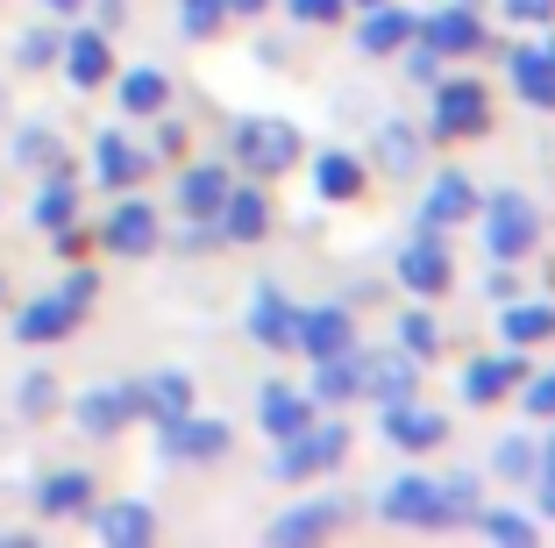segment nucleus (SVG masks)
Returning a JSON list of instances; mask_svg holds the SVG:
<instances>
[{
  "label": "nucleus",
  "instance_id": "1",
  "mask_svg": "<svg viewBox=\"0 0 555 548\" xmlns=\"http://www.w3.org/2000/svg\"><path fill=\"white\" fill-rule=\"evenodd\" d=\"M343 456H349V428H343V420H327V428H321V420H307L299 435L278 442V463L271 470H278V484H307V477H327Z\"/></svg>",
  "mask_w": 555,
  "mask_h": 548
},
{
  "label": "nucleus",
  "instance_id": "2",
  "mask_svg": "<svg viewBox=\"0 0 555 548\" xmlns=\"http://www.w3.org/2000/svg\"><path fill=\"white\" fill-rule=\"evenodd\" d=\"M93 292H100V271L86 264V271H72L65 285L50 292V300H36V307H22L15 335H22V342H57V335H72V328H79V314L93 307Z\"/></svg>",
  "mask_w": 555,
  "mask_h": 548
},
{
  "label": "nucleus",
  "instance_id": "3",
  "mask_svg": "<svg viewBox=\"0 0 555 548\" xmlns=\"http://www.w3.org/2000/svg\"><path fill=\"white\" fill-rule=\"evenodd\" d=\"M534 242H541V214H534V200H527V193H499L485 207V250H491V264L527 257Z\"/></svg>",
  "mask_w": 555,
  "mask_h": 548
},
{
  "label": "nucleus",
  "instance_id": "4",
  "mask_svg": "<svg viewBox=\"0 0 555 548\" xmlns=\"http://www.w3.org/2000/svg\"><path fill=\"white\" fill-rule=\"evenodd\" d=\"M377 513L399 520V527H456V520H449V492H441L435 477H421V470L385 484V492H377Z\"/></svg>",
  "mask_w": 555,
  "mask_h": 548
},
{
  "label": "nucleus",
  "instance_id": "5",
  "mask_svg": "<svg viewBox=\"0 0 555 548\" xmlns=\"http://www.w3.org/2000/svg\"><path fill=\"white\" fill-rule=\"evenodd\" d=\"M235 157L249 171H293L299 164V129L293 122H271V114H249L243 129H235Z\"/></svg>",
  "mask_w": 555,
  "mask_h": 548
},
{
  "label": "nucleus",
  "instance_id": "6",
  "mask_svg": "<svg viewBox=\"0 0 555 548\" xmlns=\"http://www.w3.org/2000/svg\"><path fill=\"white\" fill-rule=\"evenodd\" d=\"M485 122H491V93L477 79H449L435 93V136L449 143V136H485Z\"/></svg>",
  "mask_w": 555,
  "mask_h": 548
},
{
  "label": "nucleus",
  "instance_id": "7",
  "mask_svg": "<svg viewBox=\"0 0 555 548\" xmlns=\"http://www.w3.org/2000/svg\"><path fill=\"white\" fill-rule=\"evenodd\" d=\"M249 342H263V349H293L299 342V307L278 285L249 292Z\"/></svg>",
  "mask_w": 555,
  "mask_h": 548
},
{
  "label": "nucleus",
  "instance_id": "8",
  "mask_svg": "<svg viewBox=\"0 0 555 548\" xmlns=\"http://www.w3.org/2000/svg\"><path fill=\"white\" fill-rule=\"evenodd\" d=\"M100 242H107L115 257H150V250H157V207H150V200H121V207L107 214V228H100Z\"/></svg>",
  "mask_w": 555,
  "mask_h": 548
},
{
  "label": "nucleus",
  "instance_id": "9",
  "mask_svg": "<svg viewBox=\"0 0 555 548\" xmlns=\"http://www.w3.org/2000/svg\"><path fill=\"white\" fill-rule=\"evenodd\" d=\"M413 36H421L435 58H470V50H485V22H477L470 8H441L435 22H413Z\"/></svg>",
  "mask_w": 555,
  "mask_h": 548
},
{
  "label": "nucleus",
  "instance_id": "10",
  "mask_svg": "<svg viewBox=\"0 0 555 548\" xmlns=\"http://www.w3.org/2000/svg\"><path fill=\"white\" fill-rule=\"evenodd\" d=\"M399 285L421 292V300H435V292H449V250H441V235L427 228L421 242H406L399 250Z\"/></svg>",
  "mask_w": 555,
  "mask_h": 548
},
{
  "label": "nucleus",
  "instance_id": "11",
  "mask_svg": "<svg viewBox=\"0 0 555 548\" xmlns=\"http://www.w3.org/2000/svg\"><path fill=\"white\" fill-rule=\"evenodd\" d=\"M150 164H157V150H135L121 129H100V143H93V178L100 186H135Z\"/></svg>",
  "mask_w": 555,
  "mask_h": 548
},
{
  "label": "nucleus",
  "instance_id": "12",
  "mask_svg": "<svg viewBox=\"0 0 555 548\" xmlns=\"http://www.w3.org/2000/svg\"><path fill=\"white\" fill-rule=\"evenodd\" d=\"M135 413H143V406H135V385H100V392H86V399H79V428L93 442L100 435H121Z\"/></svg>",
  "mask_w": 555,
  "mask_h": 548
},
{
  "label": "nucleus",
  "instance_id": "13",
  "mask_svg": "<svg viewBox=\"0 0 555 548\" xmlns=\"http://www.w3.org/2000/svg\"><path fill=\"white\" fill-rule=\"evenodd\" d=\"M413 385H421V356H363V392H371L377 406H399L413 399Z\"/></svg>",
  "mask_w": 555,
  "mask_h": 548
},
{
  "label": "nucleus",
  "instance_id": "14",
  "mask_svg": "<svg viewBox=\"0 0 555 548\" xmlns=\"http://www.w3.org/2000/svg\"><path fill=\"white\" fill-rule=\"evenodd\" d=\"M93 534L107 548H143V541H157V513L135 506V499H115V506H100V513H93Z\"/></svg>",
  "mask_w": 555,
  "mask_h": 548
},
{
  "label": "nucleus",
  "instance_id": "15",
  "mask_svg": "<svg viewBox=\"0 0 555 548\" xmlns=\"http://www.w3.org/2000/svg\"><path fill=\"white\" fill-rule=\"evenodd\" d=\"M157 435H164L171 456H221V449H229V420H199L193 406H185L179 420H164Z\"/></svg>",
  "mask_w": 555,
  "mask_h": 548
},
{
  "label": "nucleus",
  "instance_id": "16",
  "mask_svg": "<svg viewBox=\"0 0 555 548\" xmlns=\"http://www.w3.org/2000/svg\"><path fill=\"white\" fill-rule=\"evenodd\" d=\"M343 499H313V506H293L285 520H271V541L278 548H299V541H321V534H335L343 527Z\"/></svg>",
  "mask_w": 555,
  "mask_h": 548
},
{
  "label": "nucleus",
  "instance_id": "17",
  "mask_svg": "<svg viewBox=\"0 0 555 548\" xmlns=\"http://www.w3.org/2000/svg\"><path fill=\"white\" fill-rule=\"evenodd\" d=\"M513 93H520L527 107H555V43L513 50Z\"/></svg>",
  "mask_w": 555,
  "mask_h": 548
},
{
  "label": "nucleus",
  "instance_id": "18",
  "mask_svg": "<svg viewBox=\"0 0 555 548\" xmlns=\"http://www.w3.org/2000/svg\"><path fill=\"white\" fill-rule=\"evenodd\" d=\"M221 235L229 242H263V228H271V200L257 193V186H229V200H221Z\"/></svg>",
  "mask_w": 555,
  "mask_h": 548
},
{
  "label": "nucleus",
  "instance_id": "19",
  "mask_svg": "<svg viewBox=\"0 0 555 548\" xmlns=\"http://www.w3.org/2000/svg\"><path fill=\"white\" fill-rule=\"evenodd\" d=\"M321 371H313V399L321 406H343V399H357L363 392V349L349 342V349H335V356H313Z\"/></svg>",
  "mask_w": 555,
  "mask_h": 548
},
{
  "label": "nucleus",
  "instance_id": "20",
  "mask_svg": "<svg viewBox=\"0 0 555 548\" xmlns=\"http://www.w3.org/2000/svg\"><path fill=\"white\" fill-rule=\"evenodd\" d=\"M470 214H477V193H470V178H463V171H441L435 186H427V200H421L427 228H456V221H470Z\"/></svg>",
  "mask_w": 555,
  "mask_h": 548
},
{
  "label": "nucleus",
  "instance_id": "21",
  "mask_svg": "<svg viewBox=\"0 0 555 548\" xmlns=\"http://www.w3.org/2000/svg\"><path fill=\"white\" fill-rule=\"evenodd\" d=\"M57 58H65V72H72V86H79V93H93V86L115 72V58H107V36H100V29H72Z\"/></svg>",
  "mask_w": 555,
  "mask_h": 548
},
{
  "label": "nucleus",
  "instance_id": "22",
  "mask_svg": "<svg viewBox=\"0 0 555 548\" xmlns=\"http://www.w3.org/2000/svg\"><path fill=\"white\" fill-rule=\"evenodd\" d=\"M520 378H527L520 356H477L470 371H463V399H470V406H491V399H506Z\"/></svg>",
  "mask_w": 555,
  "mask_h": 548
},
{
  "label": "nucleus",
  "instance_id": "23",
  "mask_svg": "<svg viewBox=\"0 0 555 548\" xmlns=\"http://www.w3.org/2000/svg\"><path fill=\"white\" fill-rule=\"evenodd\" d=\"M441 435H449V420L427 413V406H413V399L385 406V442H399V449H435Z\"/></svg>",
  "mask_w": 555,
  "mask_h": 548
},
{
  "label": "nucleus",
  "instance_id": "24",
  "mask_svg": "<svg viewBox=\"0 0 555 548\" xmlns=\"http://www.w3.org/2000/svg\"><path fill=\"white\" fill-rule=\"evenodd\" d=\"M229 186H235V178L221 171V164H193V171L179 178V207L193 214V221H214V214H221V200H229Z\"/></svg>",
  "mask_w": 555,
  "mask_h": 548
},
{
  "label": "nucleus",
  "instance_id": "25",
  "mask_svg": "<svg viewBox=\"0 0 555 548\" xmlns=\"http://www.w3.org/2000/svg\"><path fill=\"white\" fill-rule=\"evenodd\" d=\"M135 406H143V413L164 428V420H179L185 406H193V378H185V371H157V378H143V385H135Z\"/></svg>",
  "mask_w": 555,
  "mask_h": 548
},
{
  "label": "nucleus",
  "instance_id": "26",
  "mask_svg": "<svg viewBox=\"0 0 555 548\" xmlns=\"http://www.w3.org/2000/svg\"><path fill=\"white\" fill-rule=\"evenodd\" d=\"M349 314L343 307H307L299 314V342L293 349H307V356H335V349H349Z\"/></svg>",
  "mask_w": 555,
  "mask_h": 548
},
{
  "label": "nucleus",
  "instance_id": "27",
  "mask_svg": "<svg viewBox=\"0 0 555 548\" xmlns=\"http://www.w3.org/2000/svg\"><path fill=\"white\" fill-rule=\"evenodd\" d=\"M86 499H93V477H86V470H57V477L36 484V513H43V520L86 513Z\"/></svg>",
  "mask_w": 555,
  "mask_h": 548
},
{
  "label": "nucleus",
  "instance_id": "28",
  "mask_svg": "<svg viewBox=\"0 0 555 548\" xmlns=\"http://www.w3.org/2000/svg\"><path fill=\"white\" fill-rule=\"evenodd\" d=\"M257 420H263V435H271V442H285V435H299V428L313 420V399H299V392H285V385H263Z\"/></svg>",
  "mask_w": 555,
  "mask_h": 548
},
{
  "label": "nucleus",
  "instance_id": "29",
  "mask_svg": "<svg viewBox=\"0 0 555 548\" xmlns=\"http://www.w3.org/2000/svg\"><path fill=\"white\" fill-rule=\"evenodd\" d=\"M413 36V15L406 8H392V0H377L371 15H363V29H357V43L371 50V58H385V50H399Z\"/></svg>",
  "mask_w": 555,
  "mask_h": 548
},
{
  "label": "nucleus",
  "instance_id": "30",
  "mask_svg": "<svg viewBox=\"0 0 555 548\" xmlns=\"http://www.w3.org/2000/svg\"><path fill=\"white\" fill-rule=\"evenodd\" d=\"M313 186H321V200H357V193H363V164L349 157V150H321V164H313Z\"/></svg>",
  "mask_w": 555,
  "mask_h": 548
},
{
  "label": "nucleus",
  "instance_id": "31",
  "mask_svg": "<svg viewBox=\"0 0 555 548\" xmlns=\"http://www.w3.org/2000/svg\"><path fill=\"white\" fill-rule=\"evenodd\" d=\"M72 200H79V193H72V178H65V171H50L43 186H36V207H29V221L57 235V228H72V214H79Z\"/></svg>",
  "mask_w": 555,
  "mask_h": 548
},
{
  "label": "nucleus",
  "instance_id": "32",
  "mask_svg": "<svg viewBox=\"0 0 555 548\" xmlns=\"http://www.w3.org/2000/svg\"><path fill=\"white\" fill-rule=\"evenodd\" d=\"M121 107H129V114H157L164 107V100H171V79H164V72L157 65H135V72H121Z\"/></svg>",
  "mask_w": 555,
  "mask_h": 548
},
{
  "label": "nucleus",
  "instance_id": "33",
  "mask_svg": "<svg viewBox=\"0 0 555 548\" xmlns=\"http://www.w3.org/2000/svg\"><path fill=\"white\" fill-rule=\"evenodd\" d=\"M506 342L513 349H527V342H548L555 335V307H541V300H520V307H506Z\"/></svg>",
  "mask_w": 555,
  "mask_h": 548
},
{
  "label": "nucleus",
  "instance_id": "34",
  "mask_svg": "<svg viewBox=\"0 0 555 548\" xmlns=\"http://www.w3.org/2000/svg\"><path fill=\"white\" fill-rule=\"evenodd\" d=\"M377 157H385V171H421V129L413 122H385L377 129Z\"/></svg>",
  "mask_w": 555,
  "mask_h": 548
},
{
  "label": "nucleus",
  "instance_id": "35",
  "mask_svg": "<svg viewBox=\"0 0 555 548\" xmlns=\"http://www.w3.org/2000/svg\"><path fill=\"white\" fill-rule=\"evenodd\" d=\"M399 349L421 356V364H427V356H441V321H435V314H421V307L399 314Z\"/></svg>",
  "mask_w": 555,
  "mask_h": 548
},
{
  "label": "nucleus",
  "instance_id": "36",
  "mask_svg": "<svg viewBox=\"0 0 555 548\" xmlns=\"http://www.w3.org/2000/svg\"><path fill=\"white\" fill-rule=\"evenodd\" d=\"M221 15H229V0H179V22L193 43H207L214 29H221Z\"/></svg>",
  "mask_w": 555,
  "mask_h": 548
},
{
  "label": "nucleus",
  "instance_id": "37",
  "mask_svg": "<svg viewBox=\"0 0 555 548\" xmlns=\"http://www.w3.org/2000/svg\"><path fill=\"white\" fill-rule=\"evenodd\" d=\"M8 157L22 164V171H36V164H57V136L50 129H15V150Z\"/></svg>",
  "mask_w": 555,
  "mask_h": 548
},
{
  "label": "nucleus",
  "instance_id": "38",
  "mask_svg": "<svg viewBox=\"0 0 555 548\" xmlns=\"http://www.w3.org/2000/svg\"><path fill=\"white\" fill-rule=\"evenodd\" d=\"M485 534H491V541H506V548H527V541H534V520H520V513H485Z\"/></svg>",
  "mask_w": 555,
  "mask_h": 548
},
{
  "label": "nucleus",
  "instance_id": "39",
  "mask_svg": "<svg viewBox=\"0 0 555 548\" xmlns=\"http://www.w3.org/2000/svg\"><path fill=\"white\" fill-rule=\"evenodd\" d=\"M50 406H57V385H50V371L22 378V413H50Z\"/></svg>",
  "mask_w": 555,
  "mask_h": 548
},
{
  "label": "nucleus",
  "instance_id": "40",
  "mask_svg": "<svg viewBox=\"0 0 555 548\" xmlns=\"http://www.w3.org/2000/svg\"><path fill=\"white\" fill-rule=\"evenodd\" d=\"M57 50H65V36L36 29V36H22V65H57Z\"/></svg>",
  "mask_w": 555,
  "mask_h": 548
},
{
  "label": "nucleus",
  "instance_id": "41",
  "mask_svg": "<svg viewBox=\"0 0 555 548\" xmlns=\"http://www.w3.org/2000/svg\"><path fill=\"white\" fill-rule=\"evenodd\" d=\"M499 470H506V477H527V470H534V449H527V442H499Z\"/></svg>",
  "mask_w": 555,
  "mask_h": 548
},
{
  "label": "nucleus",
  "instance_id": "42",
  "mask_svg": "<svg viewBox=\"0 0 555 548\" xmlns=\"http://www.w3.org/2000/svg\"><path fill=\"white\" fill-rule=\"evenodd\" d=\"M527 413H541V420L555 413V371H541L534 385H527Z\"/></svg>",
  "mask_w": 555,
  "mask_h": 548
},
{
  "label": "nucleus",
  "instance_id": "43",
  "mask_svg": "<svg viewBox=\"0 0 555 548\" xmlns=\"http://www.w3.org/2000/svg\"><path fill=\"white\" fill-rule=\"evenodd\" d=\"M343 8H349V0H293V15H299V22H335Z\"/></svg>",
  "mask_w": 555,
  "mask_h": 548
},
{
  "label": "nucleus",
  "instance_id": "44",
  "mask_svg": "<svg viewBox=\"0 0 555 548\" xmlns=\"http://www.w3.org/2000/svg\"><path fill=\"white\" fill-rule=\"evenodd\" d=\"M513 22H555V0H506Z\"/></svg>",
  "mask_w": 555,
  "mask_h": 548
},
{
  "label": "nucleus",
  "instance_id": "45",
  "mask_svg": "<svg viewBox=\"0 0 555 548\" xmlns=\"http://www.w3.org/2000/svg\"><path fill=\"white\" fill-rule=\"evenodd\" d=\"M534 499H541V513L555 520V442H548V456H541V492Z\"/></svg>",
  "mask_w": 555,
  "mask_h": 548
},
{
  "label": "nucleus",
  "instance_id": "46",
  "mask_svg": "<svg viewBox=\"0 0 555 548\" xmlns=\"http://www.w3.org/2000/svg\"><path fill=\"white\" fill-rule=\"evenodd\" d=\"M235 15H263V8H271V0H229Z\"/></svg>",
  "mask_w": 555,
  "mask_h": 548
},
{
  "label": "nucleus",
  "instance_id": "47",
  "mask_svg": "<svg viewBox=\"0 0 555 548\" xmlns=\"http://www.w3.org/2000/svg\"><path fill=\"white\" fill-rule=\"evenodd\" d=\"M43 8H57V15H72V8H79V0H43Z\"/></svg>",
  "mask_w": 555,
  "mask_h": 548
},
{
  "label": "nucleus",
  "instance_id": "48",
  "mask_svg": "<svg viewBox=\"0 0 555 548\" xmlns=\"http://www.w3.org/2000/svg\"><path fill=\"white\" fill-rule=\"evenodd\" d=\"M363 8H377V0H363Z\"/></svg>",
  "mask_w": 555,
  "mask_h": 548
}]
</instances>
